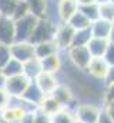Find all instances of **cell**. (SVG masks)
<instances>
[{"label": "cell", "instance_id": "cell-1", "mask_svg": "<svg viewBox=\"0 0 114 123\" xmlns=\"http://www.w3.org/2000/svg\"><path fill=\"white\" fill-rule=\"evenodd\" d=\"M57 25L50 19H39L28 42L31 44H39L43 42H50L54 39Z\"/></svg>", "mask_w": 114, "mask_h": 123}, {"label": "cell", "instance_id": "cell-2", "mask_svg": "<svg viewBox=\"0 0 114 123\" xmlns=\"http://www.w3.org/2000/svg\"><path fill=\"white\" fill-rule=\"evenodd\" d=\"M64 55L67 56V60L73 67L81 72H86L90 60L93 59L87 46H71L64 52Z\"/></svg>", "mask_w": 114, "mask_h": 123}, {"label": "cell", "instance_id": "cell-3", "mask_svg": "<svg viewBox=\"0 0 114 123\" xmlns=\"http://www.w3.org/2000/svg\"><path fill=\"white\" fill-rule=\"evenodd\" d=\"M37 17L33 14H24L19 19L14 20V34H16V42H28L31 33L37 25Z\"/></svg>", "mask_w": 114, "mask_h": 123}, {"label": "cell", "instance_id": "cell-4", "mask_svg": "<svg viewBox=\"0 0 114 123\" xmlns=\"http://www.w3.org/2000/svg\"><path fill=\"white\" fill-rule=\"evenodd\" d=\"M101 106L90 102H80L74 115L77 122L80 123H97L98 115H100Z\"/></svg>", "mask_w": 114, "mask_h": 123}, {"label": "cell", "instance_id": "cell-5", "mask_svg": "<svg viewBox=\"0 0 114 123\" xmlns=\"http://www.w3.org/2000/svg\"><path fill=\"white\" fill-rule=\"evenodd\" d=\"M76 30L68 25V23H58L54 34V43L58 47L60 52H66L68 47H71L73 43V37H74Z\"/></svg>", "mask_w": 114, "mask_h": 123}, {"label": "cell", "instance_id": "cell-6", "mask_svg": "<svg viewBox=\"0 0 114 123\" xmlns=\"http://www.w3.org/2000/svg\"><path fill=\"white\" fill-rule=\"evenodd\" d=\"M31 80H28L24 74H17L13 77H6L4 82V89L9 93L10 97H22V94L27 89L28 83Z\"/></svg>", "mask_w": 114, "mask_h": 123}, {"label": "cell", "instance_id": "cell-7", "mask_svg": "<svg viewBox=\"0 0 114 123\" xmlns=\"http://www.w3.org/2000/svg\"><path fill=\"white\" fill-rule=\"evenodd\" d=\"M9 49L11 57L20 63H24L34 57V44H31L30 42H14L9 46Z\"/></svg>", "mask_w": 114, "mask_h": 123}, {"label": "cell", "instance_id": "cell-8", "mask_svg": "<svg viewBox=\"0 0 114 123\" xmlns=\"http://www.w3.org/2000/svg\"><path fill=\"white\" fill-rule=\"evenodd\" d=\"M108 67L110 66L107 64V62L103 57H93L88 63L87 69H86V73L94 80L104 82V79L107 76V72H108Z\"/></svg>", "mask_w": 114, "mask_h": 123}, {"label": "cell", "instance_id": "cell-9", "mask_svg": "<svg viewBox=\"0 0 114 123\" xmlns=\"http://www.w3.org/2000/svg\"><path fill=\"white\" fill-rule=\"evenodd\" d=\"M16 42L14 34V20L11 17L0 16V44L10 46Z\"/></svg>", "mask_w": 114, "mask_h": 123}, {"label": "cell", "instance_id": "cell-10", "mask_svg": "<svg viewBox=\"0 0 114 123\" xmlns=\"http://www.w3.org/2000/svg\"><path fill=\"white\" fill-rule=\"evenodd\" d=\"M77 10H79V3L76 0H58L57 1L58 23H67Z\"/></svg>", "mask_w": 114, "mask_h": 123}, {"label": "cell", "instance_id": "cell-11", "mask_svg": "<svg viewBox=\"0 0 114 123\" xmlns=\"http://www.w3.org/2000/svg\"><path fill=\"white\" fill-rule=\"evenodd\" d=\"M36 85L39 86V89L43 92V94H51L53 90L57 87V85L60 83L57 74H51V73H46V72H41L36 79H34Z\"/></svg>", "mask_w": 114, "mask_h": 123}, {"label": "cell", "instance_id": "cell-12", "mask_svg": "<svg viewBox=\"0 0 114 123\" xmlns=\"http://www.w3.org/2000/svg\"><path fill=\"white\" fill-rule=\"evenodd\" d=\"M63 52H58L56 55H51L49 57H44L40 60L41 64V70L46 73H51V74H58L60 70L63 69Z\"/></svg>", "mask_w": 114, "mask_h": 123}, {"label": "cell", "instance_id": "cell-13", "mask_svg": "<svg viewBox=\"0 0 114 123\" xmlns=\"http://www.w3.org/2000/svg\"><path fill=\"white\" fill-rule=\"evenodd\" d=\"M30 14L37 19H49V0H23Z\"/></svg>", "mask_w": 114, "mask_h": 123}, {"label": "cell", "instance_id": "cell-14", "mask_svg": "<svg viewBox=\"0 0 114 123\" xmlns=\"http://www.w3.org/2000/svg\"><path fill=\"white\" fill-rule=\"evenodd\" d=\"M61 109H63V106L57 102L51 94H46L41 99V102L39 103V106H37V110H40L41 113H44V115H47L50 117L53 115H56L57 112L61 110Z\"/></svg>", "mask_w": 114, "mask_h": 123}, {"label": "cell", "instance_id": "cell-15", "mask_svg": "<svg viewBox=\"0 0 114 123\" xmlns=\"http://www.w3.org/2000/svg\"><path fill=\"white\" fill-rule=\"evenodd\" d=\"M51 96L56 99L57 102L63 106V107L68 106V105L76 99V97L73 96V92L70 90V87H68L67 85H64V83H58V85H57V87L53 90Z\"/></svg>", "mask_w": 114, "mask_h": 123}, {"label": "cell", "instance_id": "cell-16", "mask_svg": "<svg viewBox=\"0 0 114 123\" xmlns=\"http://www.w3.org/2000/svg\"><path fill=\"white\" fill-rule=\"evenodd\" d=\"M111 27H113V22H107V20L98 19V20L93 22L91 26H90L91 36L93 37H100V39H107L108 40Z\"/></svg>", "mask_w": 114, "mask_h": 123}, {"label": "cell", "instance_id": "cell-17", "mask_svg": "<svg viewBox=\"0 0 114 123\" xmlns=\"http://www.w3.org/2000/svg\"><path fill=\"white\" fill-rule=\"evenodd\" d=\"M108 40L107 39H100V37H91L88 44H87V49L91 55V57H103L107 47H108Z\"/></svg>", "mask_w": 114, "mask_h": 123}, {"label": "cell", "instance_id": "cell-18", "mask_svg": "<svg viewBox=\"0 0 114 123\" xmlns=\"http://www.w3.org/2000/svg\"><path fill=\"white\" fill-rule=\"evenodd\" d=\"M58 47L56 46L54 40H50V42H43V43H39V44H34V57H37L39 60L44 59V57H49L51 55H56L58 53Z\"/></svg>", "mask_w": 114, "mask_h": 123}, {"label": "cell", "instance_id": "cell-19", "mask_svg": "<svg viewBox=\"0 0 114 123\" xmlns=\"http://www.w3.org/2000/svg\"><path fill=\"white\" fill-rule=\"evenodd\" d=\"M43 97H44V94H43V92L39 89V86L36 85L34 80H31V82L28 83L27 89H26L24 93L22 94V99H24L26 102L34 105V106H39V103L41 102Z\"/></svg>", "mask_w": 114, "mask_h": 123}, {"label": "cell", "instance_id": "cell-20", "mask_svg": "<svg viewBox=\"0 0 114 123\" xmlns=\"http://www.w3.org/2000/svg\"><path fill=\"white\" fill-rule=\"evenodd\" d=\"M41 72H43L41 70V64H40V60L37 57H33V59L23 63V74L27 77L28 80H34Z\"/></svg>", "mask_w": 114, "mask_h": 123}, {"label": "cell", "instance_id": "cell-21", "mask_svg": "<svg viewBox=\"0 0 114 123\" xmlns=\"http://www.w3.org/2000/svg\"><path fill=\"white\" fill-rule=\"evenodd\" d=\"M1 74L4 77H13L17 74H23V63H20L16 59H10L3 67H1Z\"/></svg>", "mask_w": 114, "mask_h": 123}, {"label": "cell", "instance_id": "cell-22", "mask_svg": "<svg viewBox=\"0 0 114 123\" xmlns=\"http://www.w3.org/2000/svg\"><path fill=\"white\" fill-rule=\"evenodd\" d=\"M67 23H68L74 30H83V29H88V27L91 26L90 20L86 17L80 10H77V12L73 14V17H71Z\"/></svg>", "mask_w": 114, "mask_h": 123}, {"label": "cell", "instance_id": "cell-23", "mask_svg": "<svg viewBox=\"0 0 114 123\" xmlns=\"http://www.w3.org/2000/svg\"><path fill=\"white\" fill-rule=\"evenodd\" d=\"M20 1L22 0H0V16L13 19Z\"/></svg>", "mask_w": 114, "mask_h": 123}, {"label": "cell", "instance_id": "cell-24", "mask_svg": "<svg viewBox=\"0 0 114 123\" xmlns=\"http://www.w3.org/2000/svg\"><path fill=\"white\" fill-rule=\"evenodd\" d=\"M51 123H77V119H76L74 112L63 107L56 115L51 116Z\"/></svg>", "mask_w": 114, "mask_h": 123}, {"label": "cell", "instance_id": "cell-25", "mask_svg": "<svg viewBox=\"0 0 114 123\" xmlns=\"http://www.w3.org/2000/svg\"><path fill=\"white\" fill-rule=\"evenodd\" d=\"M79 10L90 20V23H93V22L100 19L98 4L97 3H90V4H84V6H79Z\"/></svg>", "mask_w": 114, "mask_h": 123}, {"label": "cell", "instance_id": "cell-26", "mask_svg": "<svg viewBox=\"0 0 114 123\" xmlns=\"http://www.w3.org/2000/svg\"><path fill=\"white\" fill-rule=\"evenodd\" d=\"M91 37H93V36H91L90 27H88V29H83V30H76L71 46H87Z\"/></svg>", "mask_w": 114, "mask_h": 123}, {"label": "cell", "instance_id": "cell-27", "mask_svg": "<svg viewBox=\"0 0 114 123\" xmlns=\"http://www.w3.org/2000/svg\"><path fill=\"white\" fill-rule=\"evenodd\" d=\"M98 13H100V19L114 23V4L111 1L98 4Z\"/></svg>", "mask_w": 114, "mask_h": 123}, {"label": "cell", "instance_id": "cell-28", "mask_svg": "<svg viewBox=\"0 0 114 123\" xmlns=\"http://www.w3.org/2000/svg\"><path fill=\"white\" fill-rule=\"evenodd\" d=\"M11 59L9 46H0V67H3L7 62Z\"/></svg>", "mask_w": 114, "mask_h": 123}, {"label": "cell", "instance_id": "cell-29", "mask_svg": "<svg viewBox=\"0 0 114 123\" xmlns=\"http://www.w3.org/2000/svg\"><path fill=\"white\" fill-rule=\"evenodd\" d=\"M103 59L107 62L108 66H113L114 64V43H108V47H107Z\"/></svg>", "mask_w": 114, "mask_h": 123}, {"label": "cell", "instance_id": "cell-30", "mask_svg": "<svg viewBox=\"0 0 114 123\" xmlns=\"http://www.w3.org/2000/svg\"><path fill=\"white\" fill-rule=\"evenodd\" d=\"M9 100H10L9 93L6 92L4 87H0V110H3V109L9 105Z\"/></svg>", "mask_w": 114, "mask_h": 123}, {"label": "cell", "instance_id": "cell-31", "mask_svg": "<svg viewBox=\"0 0 114 123\" xmlns=\"http://www.w3.org/2000/svg\"><path fill=\"white\" fill-rule=\"evenodd\" d=\"M34 123H51V117L41 113L40 110H36L34 113Z\"/></svg>", "mask_w": 114, "mask_h": 123}, {"label": "cell", "instance_id": "cell-32", "mask_svg": "<svg viewBox=\"0 0 114 123\" xmlns=\"http://www.w3.org/2000/svg\"><path fill=\"white\" fill-rule=\"evenodd\" d=\"M114 100V83L104 86V102Z\"/></svg>", "mask_w": 114, "mask_h": 123}, {"label": "cell", "instance_id": "cell-33", "mask_svg": "<svg viewBox=\"0 0 114 123\" xmlns=\"http://www.w3.org/2000/svg\"><path fill=\"white\" fill-rule=\"evenodd\" d=\"M103 109L106 110V113L111 117V120L114 122V100H108L103 103Z\"/></svg>", "mask_w": 114, "mask_h": 123}, {"label": "cell", "instance_id": "cell-34", "mask_svg": "<svg viewBox=\"0 0 114 123\" xmlns=\"http://www.w3.org/2000/svg\"><path fill=\"white\" fill-rule=\"evenodd\" d=\"M97 123H114L111 120V117L106 113V110L103 109L101 106V110H100V115H98V119H97Z\"/></svg>", "mask_w": 114, "mask_h": 123}, {"label": "cell", "instance_id": "cell-35", "mask_svg": "<svg viewBox=\"0 0 114 123\" xmlns=\"http://www.w3.org/2000/svg\"><path fill=\"white\" fill-rule=\"evenodd\" d=\"M114 83V64L108 67V72H107V76L104 79V85H110Z\"/></svg>", "mask_w": 114, "mask_h": 123}, {"label": "cell", "instance_id": "cell-36", "mask_svg": "<svg viewBox=\"0 0 114 123\" xmlns=\"http://www.w3.org/2000/svg\"><path fill=\"white\" fill-rule=\"evenodd\" d=\"M34 113H36V112H28V113H26V115L22 117L20 123H34Z\"/></svg>", "mask_w": 114, "mask_h": 123}, {"label": "cell", "instance_id": "cell-37", "mask_svg": "<svg viewBox=\"0 0 114 123\" xmlns=\"http://www.w3.org/2000/svg\"><path fill=\"white\" fill-rule=\"evenodd\" d=\"M79 3V6H84V4H90V3H96V0H76Z\"/></svg>", "mask_w": 114, "mask_h": 123}, {"label": "cell", "instance_id": "cell-38", "mask_svg": "<svg viewBox=\"0 0 114 123\" xmlns=\"http://www.w3.org/2000/svg\"><path fill=\"white\" fill-rule=\"evenodd\" d=\"M108 42L114 43V23H113V27H111V31H110V36H108Z\"/></svg>", "mask_w": 114, "mask_h": 123}, {"label": "cell", "instance_id": "cell-39", "mask_svg": "<svg viewBox=\"0 0 114 123\" xmlns=\"http://www.w3.org/2000/svg\"><path fill=\"white\" fill-rule=\"evenodd\" d=\"M107 1H110V0H96V3H97V4H101V3H107Z\"/></svg>", "mask_w": 114, "mask_h": 123}, {"label": "cell", "instance_id": "cell-40", "mask_svg": "<svg viewBox=\"0 0 114 123\" xmlns=\"http://www.w3.org/2000/svg\"><path fill=\"white\" fill-rule=\"evenodd\" d=\"M110 1H111V3H113V4H114V0H110Z\"/></svg>", "mask_w": 114, "mask_h": 123}, {"label": "cell", "instance_id": "cell-41", "mask_svg": "<svg viewBox=\"0 0 114 123\" xmlns=\"http://www.w3.org/2000/svg\"><path fill=\"white\" fill-rule=\"evenodd\" d=\"M0 74H1V67H0Z\"/></svg>", "mask_w": 114, "mask_h": 123}, {"label": "cell", "instance_id": "cell-42", "mask_svg": "<svg viewBox=\"0 0 114 123\" xmlns=\"http://www.w3.org/2000/svg\"><path fill=\"white\" fill-rule=\"evenodd\" d=\"M77 123H80V122H77Z\"/></svg>", "mask_w": 114, "mask_h": 123}, {"label": "cell", "instance_id": "cell-43", "mask_svg": "<svg viewBox=\"0 0 114 123\" xmlns=\"http://www.w3.org/2000/svg\"><path fill=\"white\" fill-rule=\"evenodd\" d=\"M0 46H1V44H0Z\"/></svg>", "mask_w": 114, "mask_h": 123}]
</instances>
